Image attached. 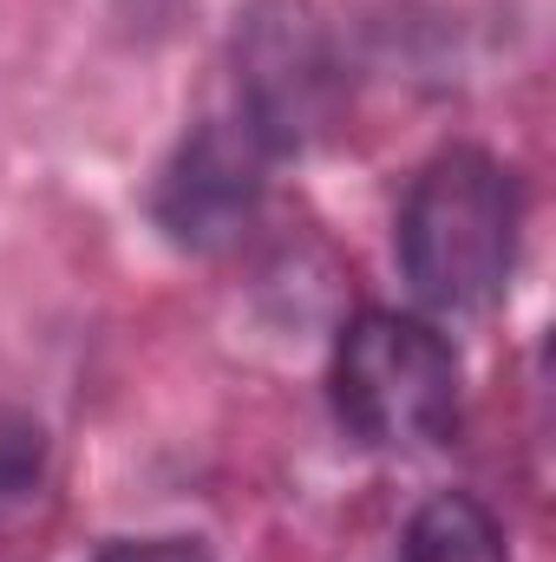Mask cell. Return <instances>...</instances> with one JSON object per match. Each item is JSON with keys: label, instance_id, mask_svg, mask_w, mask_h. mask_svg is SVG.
Wrapping results in <instances>:
<instances>
[{"label": "cell", "instance_id": "1", "mask_svg": "<svg viewBox=\"0 0 556 562\" xmlns=\"http://www.w3.org/2000/svg\"><path fill=\"white\" fill-rule=\"evenodd\" d=\"M518 223V177L491 150L452 144L400 203V276L432 314H485L511 288Z\"/></svg>", "mask_w": 556, "mask_h": 562}, {"label": "cell", "instance_id": "2", "mask_svg": "<svg viewBox=\"0 0 556 562\" xmlns=\"http://www.w3.org/2000/svg\"><path fill=\"white\" fill-rule=\"evenodd\" d=\"M327 393L360 445L425 451L445 445L458 425V353L432 321L367 307L334 340Z\"/></svg>", "mask_w": 556, "mask_h": 562}, {"label": "cell", "instance_id": "3", "mask_svg": "<svg viewBox=\"0 0 556 562\" xmlns=\"http://www.w3.org/2000/svg\"><path fill=\"white\" fill-rule=\"evenodd\" d=\"M269 150L276 132L256 112H230V119H203L190 138L177 144V157L157 177V229L184 249H223L236 243L269 190Z\"/></svg>", "mask_w": 556, "mask_h": 562}, {"label": "cell", "instance_id": "4", "mask_svg": "<svg viewBox=\"0 0 556 562\" xmlns=\"http://www.w3.org/2000/svg\"><path fill=\"white\" fill-rule=\"evenodd\" d=\"M407 562H511V543H504V524L478 497L438 491L407 524Z\"/></svg>", "mask_w": 556, "mask_h": 562}, {"label": "cell", "instance_id": "5", "mask_svg": "<svg viewBox=\"0 0 556 562\" xmlns=\"http://www.w3.org/2000/svg\"><path fill=\"white\" fill-rule=\"evenodd\" d=\"M46 491V431L20 406H0V524H20Z\"/></svg>", "mask_w": 556, "mask_h": 562}, {"label": "cell", "instance_id": "6", "mask_svg": "<svg viewBox=\"0 0 556 562\" xmlns=\"http://www.w3.org/2000/svg\"><path fill=\"white\" fill-rule=\"evenodd\" d=\"M99 562H210V557L184 537H151V543H112Z\"/></svg>", "mask_w": 556, "mask_h": 562}]
</instances>
